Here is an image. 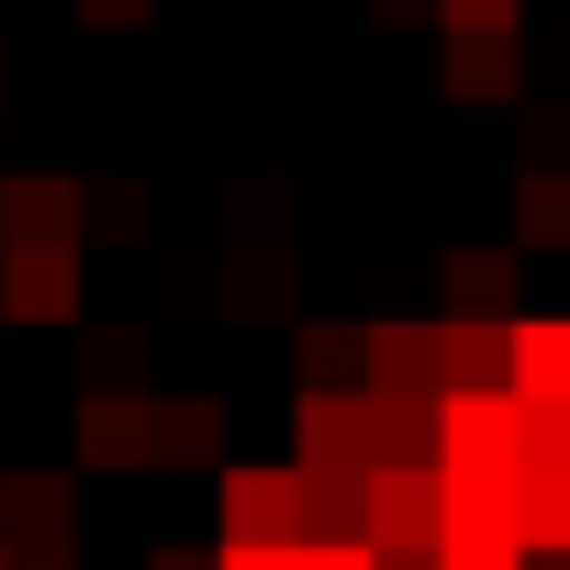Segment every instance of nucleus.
Here are the masks:
<instances>
[{
    "instance_id": "obj_1",
    "label": "nucleus",
    "mask_w": 570,
    "mask_h": 570,
    "mask_svg": "<svg viewBox=\"0 0 570 570\" xmlns=\"http://www.w3.org/2000/svg\"><path fill=\"white\" fill-rule=\"evenodd\" d=\"M436 470L448 481H514L525 470V403L514 392H436Z\"/></svg>"
},
{
    "instance_id": "obj_2",
    "label": "nucleus",
    "mask_w": 570,
    "mask_h": 570,
    "mask_svg": "<svg viewBox=\"0 0 570 570\" xmlns=\"http://www.w3.org/2000/svg\"><path fill=\"white\" fill-rule=\"evenodd\" d=\"M0 314L12 325H79V246L68 235H0Z\"/></svg>"
},
{
    "instance_id": "obj_3",
    "label": "nucleus",
    "mask_w": 570,
    "mask_h": 570,
    "mask_svg": "<svg viewBox=\"0 0 570 570\" xmlns=\"http://www.w3.org/2000/svg\"><path fill=\"white\" fill-rule=\"evenodd\" d=\"M68 436H79V470H157V392L90 381L79 414H68Z\"/></svg>"
},
{
    "instance_id": "obj_4",
    "label": "nucleus",
    "mask_w": 570,
    "mask_h": 570,
    "mask_svg": "<svg viewBox=\"0 0 570 570\" xmlns=\"http://www.w3.org/2000/svg\"><path fill=\"white\" fill-rule=\"evenodd\" d=\"M292 459L303 470H381V403L358 392H303L292 403Z\"/></svg>"
},
{
    "instance_id": "obj_5",
    "label": "nucleus",
    "mask_w": 570,
    "mask_h": 570,
    "mask_svg": "<svg viewBox=\"0 0 570 570\" xmlns=\"http://www.w3.org/2000/svg\"><path fill=\"white\" fill-rule=\"evenodd\" d=\"M213 514L224 537H303V459H224Z\"/></svg>"
},
{
    "instance_id": "obj_6",
    "label": "nucleus",
    "mask_w": 570,
    "mask_h": 570,
    "mask_svg": "<svg viewBox=\"0 0 570 570\" xmlns=\"http://www.w3.org/2000/svg\"><path fill=\"white\" fill-rule=\"evenodd\" d=\"M448 537V470L436 459H381L370 470V548H436Z\"/></svg>"
},
{
    "instance_id": "obj_7",
    "label": "nucleus",
    "mask_w": 570,
    "mask_h": 570,
    "mask_svg": "<svg viewBox=\"0 0 570 570\" xmlns=\"http://www.w3.org/2000/svg\"><path fill=\"white\" fill-rule=\"evenodd\" d=\"M370 392H403V403H436L448 392V314H392L370 325Z\"/></svg>"
},
{
    "instance_id": "obj_8",
    "label": "nucleus",
    "mask_w": 570,
    "mask_h": 570,
    "mask_svg": "<svg viewBox=\"0 0 570 570\" xmlns=\"http://www.w3.org/2000/svg\"><path fill=\"white\" fill-rule=\"evenodd\" d=\"M79 537V481L68 470H0V548H57Z\"/></svg>"
},
{
    "instance_id": "obj_9",
    "label": "nucleus",
    "mask_w": 570,
    "mask_h": 570,
    "mask_svg": "<svg viewBox=\"0 0 570 570\" xmlns=\"http://www.w3.org/2000/svg\"><path fill=\"white\" fill-rule=\"evenodd\" d=\"M436 90H448V101H514V90H525L514 35H436Z\"/></svg>"
},
{
    "instance_id": "obj_10",
    "label": "nucleus",
    "mask_w": 570,
    "mask_h": 570,
    "mask_svg": "<svg viewBox=\"0 0 570 570\" xmlns=\"http://www.w3.org/2000/svg\"><path fill=\"white\" fill-rule=\"evenodd\" d=\"M0 235H90V179H0Z\"/></svg>"
},
{
    "instance_id": "obj_11",
    "label": "nucleus",
    "mask_w": 570,
    "mask_h": 570,
    "mask_svg": "<svg viewBox=\"0 0 570 570\" xmlns=\"http://www.w3.org/2000/svg\"><path fill=\"white\" fill-rule=\"evenodd\" d=\"M436 548H525V492L514 481H448V537Z\"/></svg>"
},
{
    "instance_id": "obj_12",
    "label": "nucleus",
    "mask_w": 570,
    "mask_h": 570,
    "mask_svg": "<svg viewBox=\"0 0 570 570\" xmlns=\"http://www.w3.org/2000/svg\"><path fill=\"white\" fill-rule=\"evenodd\" d=\"M514 403H570V314H514Z\"/></svg>"
},
{
    "instance_id": "obj_13",
    "label": "nucleus",
    "mask_w": 570,
    "mask_h": 570,
    "mask_svg": "<svg viewBox=\"0 0 570 570\" xmlns=\"http://www.w3.org/2000/svg\"><path fill=\"white\" fill-rule=\"evenodd\" d=\"M157 470H224V403L213 392H157Z\"/></svg>"
},
{
    "instance_id": "obj_14",
    "label": "nucleus",
    "mask_w": 570,
    "mask_h": 570,
    "mask_svg": "<svg viewBox=\"0 0 570 570\" xmlns=\"http://www.w3.org/2000/svg\"><path fill=\"white\" fill-rule=\"evenodd\" d=\"M514 370V325L503 314H448V392H503Z\"/></svg>"
},
{
    "instance_id": "obj_15",
    "label": "nucleus",
    "mask_w": 570,
    "mask_h": 570,
    "mask_svg": "<svg viewBox=\"0 0 570 570\" xmlns=\"http://www.w3.org/2000/svg\"><path fill=\"white\" fill-rule=\"evenodd\" d=\"M292 370H303V392H358L370 381V325H303Z\"/></svg>"
},
{
    "instance_id": "obj_16",
    "label": "nucleus",
    "mask_w": 570,
    "mask_h": 570,
    "mask_svg": "<svg viewBox=\"0 0 570 570\" xmlns=\"http://www.w3.org/2000/svg\"><path fill=\"white\" fill-rule=\"evenodd\" d=\"M448 314H503L514 325V257L503 246H448Z\"/></svg>"
},
{
    "instance_id": "obj_17",
    "label": "nucleus",
    "mask_w": 570,
    "mask_h": 570,
    "mask_svg": "<svg viewBox=\"0 0 570 570\" xmlns=\"http://www.w3.org/2000/svg\"><path fill=\"white\" fill-rule=\"evenodd\" d=\"M303 537H370V470H303Z\"/></svg>"
},
{
    "instance_id": "obj_18",
    "label": "nucleus",
    "mask_w": 570,
    "mask_h": 570,
    "mask_svg": "<svg viewBox=\"0 0 570 570\" xmlns=\"http://www.w3.org/2000/svg\"><path fill=\"white\" fill-rule=\"evenodd\" d=\"M514 246H570V168H514Z\"/></svg>"
},
{
    "instance_id": "obj_19",
    "label": "nucleus",
    "mask_w": 570,
    "mask_h": 570,
    "mask_svg": "<svg viewBox=\"0 0 570 570\" xmlns=\"http://www.w3.org/2000/svg\"><path fill=\"white\" fill-rule=\"evenodd\" d=\"M525 492V548H570V470H514Z\"/></svg>"
},
{
    "instance_id": "obj_20",
    "label": "nucleus",
    "mask_w": 570,
    "mask_h": 570,
    "mask_svg": "<svg viewBox=\"0 0 570 570\" xmlns=\"http://www.w3.org/2000/svg\"><path fill=\"white\" fill-rule=\"evenodd\" d=\"M90 235L135 246V235H146V190H135V179H101V190H90Z\"/></svg>"
},
{
    "instance_id": "obj_21",
    "label": "nucleus",
    "mask_w": 570,
    "mask_h": 570,
    "mask_svg": "<svg viewBox=\"0 0 570 570\" xmlns=\"http://www.w3.org/2000/svg\"><path fill=\"white\" fill-rule=\"evenodd\" d=\"M525 168H570V101H525Z\"/></svg>"
},
{
    "instance_id": "obj_22",
    "label": "nucleus",
    "mask_w": 570,
    "mask_h": 570,
    "mask_svg": "<svg viewBox=\"0 0 570 570\" xmlns=\"http://www.w3.org/2000/svg\"><path fill=\"white\" fill-rule=\"evenodd\" d=\"M525 470H570V403H525Z\"/></svg>"
},
{
    "instance_id": "obj_23",
    "label": "nucleus",
    "mask_w": 570,
    "mask_h": 570,
    "mask_svg": "<svg viewBox=\"0 0 570 570\" xmlns=\"http://www.w3.org/2000/svg\"><path fill=\"white\" fill-rule=\"evenodd\" d=\"M525 23V0H448L436 12V35H514Z\"/></svg>"
},
{
    "instance_id": "obj_24",
    "label": "nucleus",
    "mask_w": 570,
    "mask_h": 570,
    "mask_svg": "<svg viewBox=\"0 0 570 570\" xmlns=\"http://www.w3.org/2000/svg\"><path fill=\"white\" fill-rule=\"evenodd\" d=\"M224 570H303V537H224Z\"/></svg>"
},
{
    "instance_id": "obj_25",
    "label": "nucleus",
    "mask_w": 570,
    "mask_h": 570,
    "mask_svg": "<svg viewBox=\"0 0 570 570\" xmlns=\"http://www.w3.org/2000/svg\"><path fill=\"white\" fill-rule=\"evenodd\" d=\"M135 358H146L135 325H101V336H90V381H135Z\"/></svg>"
},
{
    "instance_id": "obj_26",
    "label": "nucleus",
    "mask_w": 570,
    "mask_h": 570,
    "mask_svg": "<svg viewBox=\"0 0 570 570\" xmlns=\"http://www.w3.org/2000/svg\"><path fill=\"white\" fill-rule=\"evenodd\" d=\"M68 12H79V23H90V35H135V23H146V12H157V0H68Z\"/></svg>"
},
{
    "instance_id": "obj_27",
    "label": "nucleus",
    "mask_w": 570,
    "mask_h": 570,
    "mask_svg": "<svg viewBox=\"0 0 570 570\" xmlns=\"http://www.w3.org/2000/svg\"><path fill=\"white\" fill-rule=\"evenodd\" d=\"M436 12H448V0H370V23H392V35H414V23L436 35Z\"/></svg>"
},
{
    "instance_id": "obj_28",
    "label": "nucleus",
    "mask_w": 570,
    "mask_h": 570,
    "mask_svg": "<svg viewBox=\"0 0 570 570\" xmlns=\"http://www.w3.org/2000/svg\"><path fill=\"white\" fill-rule=\"evenodd\" d=\"M12 570H79V537H57V548H12Z\"/></svg>"
},
{
    "instance_id": "obj_29",
    "label": "nucleus",
    "mask_w": 570,
    "mask_h": 570,
    "mask_svg": "<svg viewBox=\"0 0 570 570\" xmlns=\"http://www.w3.org/2000/svg\"><path fill=\"white\" fill-rule=\"evenodd\" d=\"M448 570H525V548H448Z\"/></svg>"
},
{
    "instance_id": "obj_30",
    "label": "nucleus",
    "mask_w": 570,
    "mask_h": 570,
    "mask_svg": "<svg viewBox=\"0 0 570 570\" xmlns=\"http://www.w3.org/2000/svg\"><path fill=\"white\" fill-rule=\"evenodd\" d=\"M146 570H224V548H157Z\"/></svg>"
},
{
    "instance_id": "obj_31",
    "label": "nucleus",
    "mask_w": 570,
    "mask_h": 570,
    "mask_svg": "<svg viewBox=\"0 0 570 570\" xmlns=\"http://www.w3.org/2000/svg\"><path fill=\"white\" fill-rule=\"evenodd\" d=\"M381 570H448V548H381Z\"/></svg>"
},
{
    "instance_id": "obj_32",
    "label": "nucleus",
    "mask_w": 570,
    "mask_h": 570,
    "mask_svg": "<svg viewBox=\"0 0 570 570\" xmlns=\"http://www.w3.org/2000/svg\"><path fill=\"white\" fill-rule=\"evenodd\" d=\"M0 570H12V548H0Z\"/></svg>"
}]
</instances>
